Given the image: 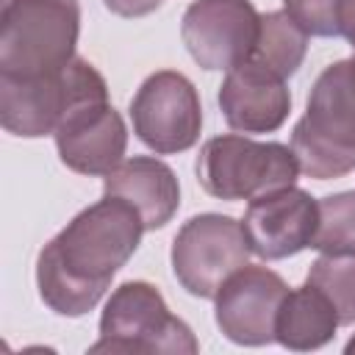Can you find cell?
<instances>
[{
    "label": "cell",
    "instance_id": "cell-1",
    "mask_svg": "<svg viewBox=\"0 0 355 355\" xmlns=\"http://www.w3.org/2000/svg\"><path fill=\"white\" fill-rule=\"evenodd\" d=\"M141 233L139 211L119 197L105 194L83 208L36 258V286L44 305L61 316L89 313L139 250Z\"/></svg>",
    "mask_w": 355,
    "mask_h": 355
},
{
    "label": "cell",
    "instance_id": "cell-2",
    "mask_svg": "<svg viewBox=\"0 0 355 355\" xmlns=\"http://www.w3.org/2000/svg\"><path fill=\"white\" fill-rule=\"evenodd\" d=\"M291 150L300 172L316 180L355 169V55L322 69L291 130Z\"/></svg>",
    "mask_w": 355,
    "mask_h": 355
},
{
    "label": "cell",
    "instance_id": "cell-3",
    "mask_svg": "<svg viewBox=\"0 0 355 355\" xmlns=\"http://www.w3.org/2000/svg\"><path fill=\"white\" fill-rule=\"evenodd\" d=\"M80 33L78 0H6L0 75L33 78L67 67Z\"/></svg>",
    "mask_w": 355,
    "mask_h": 355
},
{
    "label": "cell",
    "instance_id": "cell-4",
    "mask_svg": "<svg viewBox=\"0 0 355 355\" xmlns=\"http://www.w3.org/2000/svg\"><path fill=\"white\" fill-rule=\"evenodd\" d=\"M86 103H108V86L94 64L78 55L47 75H0V122L22 139L55 133L61 119Z\"/></svg>",
    "mask_w": 355,
    "mask_h": 355
},
{
    "label": "cell",
    "instance_id": "cell-5",
    "mask_svg": "<svg viewBox=\"0 0 355 355\" xmlns=\"http://www.w3.org/2000/svg\"><path fill=\"white\" fill-rule=\"evenodd\" d=\"M200 349L191 327L178 319L161 291L144 280H128L108 297L100 316V341L89 352H169L194 355Z\"/></svg>",
    "mask_w": 355,
    "mask_h": 355
},
{
    "label": "cell",
    "instance_id": "cell-6",
    "mask_svg": "<svg viewBox=\"0 0 355 355\" xmlns=\"http://www.w3.org/2000/svg\"><path fill=\"white\" fill-rule=\"evenodd\" d=\"M200 186L219 200H255L275 189L294 186L300 175L297 155L280 141H255L247 136H214L197 155Z\"/></svg>",
    "mask_w": 355,
    "mask_h": 355
},
{
    "label": "cell",
    "instance_id": "cell-7",
    "mask_svg": "<svg viewBox=\"0 0 355 355\" xmlns=\"http://www.w3.org/2000/svg\"><path fill=\"white\" fill-rule=\"evenodd\" d=\"M250 252L241 222L222 214H200L183 222L172 241V272L191 297L214 300L222 283L247 266Z\"/></svg>",
    "mask_w": 355,
    "mask_h": 355
},
{
    "label": "cell",
    "instance_id": "cell-8",
    "mask_svg": "<svg viewBox=\"0 0 355 355\" xmlns=\"http://www.w3.org/2000/svg\"><path fill=\"white\" fill-rule=\"evenodd\" d=\"M130 122L139 141L147 144L153 153H183L200 139V94L183 72H153L130 100Z\"/></svg>",
    "mask_w": 355,
    "mask_h": 355
},
{
    "label": "cell",
    "instance_id": "cell-9",
    "mask_svg": "<svg viewBox=\"0 0 355 355\" xmlns=\"http://www.w3.org/2000/svg\"><path fill=\"white\" fill-rule=\"evenodd\" d=\"M261 14L250 0H194L180 19V39L202 69H233L250 58Z\"/></svg>",
    "mask_w": 355,
    "mask_h": 355
},
{
    "label": "cell",
    "instance_id": "cell-10",
    "mask_svg": "<svg viewBox=\"0 0 355 355\" xmlns=\"http://www.w3.org/2000/svg\"><path fill=\"white\" fill-rule=\"evenodd\" d=\"M288 294L286 280L266 266H241L216 291V324L233 344L263 347L275 341L277 311Z\"/></svg>",
    "mask_w": 355,
    "mask_h": 355
},
{
    "label": "cell",
    "instance_id": "cell-11",
    "mask_svg": "<svg viewBox=\"0 0 355 355\" xmlns=\"http://www.w3.org/2000/svg\"><path fill=\"white\" fill-rule=\"evenodd\" d=\"M319 225V200L305 189L286 186L250 200L241 227L250 250L266 261H280L311 247Z\"/></svg>",
    "mask_w": 355,
    "mask_h": 355
},
{
    "label": "cell",
    "instance_id": "cell-12",
    "mask_svg": "<svg viewBox=\"0 0 355 355\" xmlns=\"http://www.w3.org/2000/svg\"><path fill=\"white\" fill-rule=\"evenodd\" d=\"M53 136L64 166L78 175H108L128 147L125 119L108 103L78 105L61 119Z\"/></svg>",
    "mask_w": 355,
    "mask_h": 355
},
{
    "label": "cell",
    "instance_id": "cell-13",
    "mask_svg": "<svg viewBox=\"0 0 355 355\" xmlns=\"http://www.w3.org/2000/svg\"><path fill=\"white\" fill-rule=\"evenodd\" d=\"M219 111L233 130L272 133L286 122L291 94L283 78L252 61H241L227 69L219 86Z\"/></svg>",
    "mask_w": 355,
    "mask_h": 355
},
{
    "label": "cell",
    "instance_id": "cell-14",
    "mask_svg": "<svg viewBox=\"0 0 355 355\" xmlns=\"http://www.w3.org/2000/svg\"><path fill=\"white\" fill-rule=\"evenodd\" d=\"M103 191L130 202L139 211L144 230L164 227L180 205V186L172 166L150 155L122 158L108 175H103Z\"/></svg>",
    "mask_w": 355,
    "mask_h": 355
},
{
    "label": "cell",
    "instance_id": "cell-15",
    "mask_svg": "<svg viewBox=\"0 0 355 355\" xmlns=\"http://www.w3.org/2000/svg\"><path fill=\"white\" fill-rule=\"evenodd\" d=\"M338 313L330 305V300L313 288L302 286L286 294L280 311H277V324H275V341H280L286 349H319L324 347L338 327Z\"/></svg>",
    "mask_w": 355,
    "mask_h": 355
},
{
    "label": "cell",
    "instance_id": "cell-16",
    "mask_svg": "<svg viewBox=\"0 0 355 355\" xmlns=\"http://www.w3.org/2000/svg\"><path fill=\"white\" fill-rule=\"evenodd\" d=\"M308 53V33L286 14V11H269L261 14L258 39L247 61L275 72L277 78H291Z\"/></svg>",
    "mask_w": 355,
    "mask_h": 355
},
{
    "label": "cell",
    "instance_id": "cell-17",
    "mask_svg": "<svg viewBox=\"0 0 355 355\" xmlns=\"http://www.w3.org/2000/svg\"><path fill=\"white\" fill-rule=\"evenodd\" d=\"M311 247L324 255H355V189L319 200V225Z\"/></svg>",
    "mask_w": 355,
    "mask_h": 355
},
{
    "label": "cell",
    "instance_id": "cell-18",
    "mask_svg": "<svg viewBox=\"0 0 355 355\" xmlns=\"http://www.w3.org/2000/svg\"><path fill=\"white\" fill-rule=\"evenodd\" d=\"M308 286L319 288L338 313L341 324H355V255H319L311 263Z\"/></svg>",
    "mask_w": 355,
    "mask_h": 355
},
{
    "label": "cell",
    "instance_id": "cell-19",
    "mask_svg": "<svg viewBox=\"0 0 355 355\" xmlns=\"http://www.w3.org/2000/svg\"><path fill=\"white\" fill-rule=\"evenodd\" d=\"M283 11L308 36H341L338 11L341 0H283Z\"/></svg>",
    "mask_w": 355,
    "mask_h": 355
},
{
    "label": "cell",
    "instance_id": "cell-20",
    "mask_svg": "<svg viewBox=\"0 0 355 355\" xmlns=\"http://www.w3.org/2000/svg\"><path fill=\"white\" fill-rule=\"evenodd\" d=\"M108 11L119 14V17H144L150 11H155L164 0H103Z\"/></svg>",
    "mask_w": 355,
    "mask_h": 355
},
{
    "label": "cell",
    "instance_id": "cell-21",
    "mask_svg": "<svg viewBox=\"0 0 355 355\" xmlns=\"http://www.w3.org/2000/svg\"><path fill=\"white\" fill-rule=\"evenodd\" d=\"M338 28H341V36L352 44V55H355V0H341Z\"/></svg>",
    "mask_w": 355,
    "mask_h": 355
},
{
    "label": "cell",
    "instance_id": "cell-22",
    "mask_svg": "<svg viewBox=\"0 0 355 355\" xmlns=\"http://www.w3.org/2000/svg\"><path fill=\"white\" fill-rule=\"evenodd\" d=\"M344 352H347V355H355V336H352V338L347 341V347H344Z\"/></svg>",
    "mask_w": 355,
    "mask_h": 355
}]
</instances>
